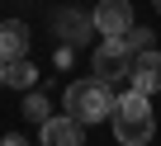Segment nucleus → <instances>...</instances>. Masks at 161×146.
Instances as JSON below:
<instances>
[{"mask_svg": "<svg viewBox=\"0 0 161 146\" xmlns=\"http://www.w3.org/2000/svg\"><path fill=\"white\" fill-rule=\"evenodd\" d=\"M114 137L119 146H147L156 137V113H152V94L142 90H123L119 94V108H114Z\"/></svg>", "mask_w": 161, "mask_h": 146, "instance_id": "nucleus-1", "label": "nucleus"}, {"mask_svg": "<svg viewBox=\"0 0 161 146\" xmlns=\"http://www.w3.org/2000/svg\"><path fill=\"white\" fill-rule=\"evenodd\" d=\"M114 108H119V94H114V85L100 80V76H90V80H71V85H66V113H71L76 123L114 118Z\"/></svg>", "mask_w": 161, "mask_h": 146, "instance_id": "nucleus-2", "label": "nucleus"}, {"mask_svg": "<svg viewBox=\"0 0 161 146\" xmlns=\"http://www.w3.org/2000/svg\"><path fill=\"white\" fill-rule=\"evenodd\" d=\"M128 71H133V52L119 43V38H100V47H95V76L100 80H109V85H128Z\"/></svg>", "mask_w": 161, "mask_h": 146, "instance_id": "nucleus-3", "label": "nucleus"}, {"mask_svg": "<svg viewBox=\"0 0 161 146\" xmlns=\"http://www.w3.org/2000/svg\"><path fill=\"white\" fill-rule=\"evenodd\" d=\"M90 19H95V33L100 38H123L133 28V5H128V0H100V5L90 10Z\"/></svg>", "mask_w": 161, "mask_h": 146, "instance_id": "nucleus-4", "label": "nucleus"}, {"mask_svg": "<svg viewBox=\"0 0 161 146\" xmlns=\"http://www.w3.org/2000/svg\"><path fill=\"white\" fill-rule=\"evenodd\" d=\"M43 146H86V123H76L71 113H52L43 127H38Z\"/></svg>", "mask_w": 161, "mask_h": 146, "instance_id": "nucleus-5", "label": "nucleus"}, {"mask_svg": "<svg viewBox=\"0 0 161 146\" xmlns=\"http://www.w3.org/2000/svg\"><path fill=\"white\" fill-rule=\"evenodd\" d=\"M128 90H142V94H156L161 90V52H137L133 57Z\"/></svg>", "mask_w": 161, "mask_h": 146, "instance_id": "nucleus-6", "label": "nucleus"}, {"mask_svg": "<svg viewBox=\"0 0 161 146\" xmlns=\"http://www.w3.org/2000/svg\"><path fill=\"white\" fill-rule=\"evenodd\" d=\"M29 57V28L24 19H5L0 24V61H19Z\"/></svg>", "mask_w": 161, "mask_h": 146, "instance_id": "nucleus-7", "label": "nucleus"}, {"mask_svg": "<svg viewBox=\"0 0 161 146\" xmlns=\"http://www.w3.org/2000/svg\"><path fill=\"white\" fill-rule=\"evenodd\" d=\"M57 33L66 38V47H80V43L95 33V19L90 14H76V10H62L57 14Z\"/></svg>", "mask_w": 161, "mask_h": 146, "instance_id": "nucleus-8", "label": "nucleus"}, {"mask_svg": "<svg viewBox=\"0 0 161 146\" xmlns=\"http://www.w3.org/2000/svg\"><path fill=\"white\" fill-rule=\"evenodd\" d=\"M33 80H38V71H33V61H29V57L5 61V85H10V90H33Z\"/></svg>", "mask_w": 161, "mask_h": 146, "instance_id": "nucleus-9", "label": "nucleus"}, {"mask_svg": "<svg viewBox=\"0 0 161 146\" xmlns=\"http://www.w3.org/2000/svg\"><path fill=\"white\" fill-rule=\"evenodd\" d=\"M24 118H29V123H38V127H43V123H47V118H52V104H47V99H43V94H24Z\"/></svg>", "mask_w": 161, "mask_h": 146, "instance_id": "nucleus-10", "label": "nucleus"}, {"mask_svg": "<svg viewBox=\"0 0 161 146\" xmlns=\"http://www.w3.org/2000/svg\"><path fill=\"white\" fill-rule=\"evenodd\" d=\"M119 43H123V47H128L133 57H137V52H152V28H128V33H123Z\"/></svg>", "mask_w": 161, "mask_h": 146, "instance_id": "nucleus-11", "label": "nucleus"}, {"mask_svg": "<svg viewBox=\"0 0 161 146\" xmlns=\"http://www.w3.org/2000/svg\"><path fill=\"white\" fill-rule=\"evenodd\" d=\"M52 61H57V71H66V66L76 61V47H66V43H62V47L52 52Z\"/></svg>", "mask_w": 161, "mask_h": 146, "instance_id": "nucleus-12", "label": "nucleus"}, {"mask_svg": "<svg viewBox=\"0 0 161 146\" xmlns=\"http://www.w3.org/2000/svg\"><path fill=\"white\" fill-rule=\"evenodd\" d=\"M0 146H29V141H24L19 132H10V137H5V141H0Z\"/></svg>", "mask_w": 161, "mask_h": 146, "instance_id": "nucleus-13", "label": "nucleus"}, {"mask_svg": "<svg viewBox=\"0 0 161 146\" xmlns=\"http://www.w3.org/2000/svg\"><path fill=\"white\" fill-rule=\"evenodd\" d=\"M0 85H5V61H0Z\"/></svg>", "mask_w": 161, "mask_h": 146, "instance_id": "nucleus-14", "label": "nucleus"}, {"mask_svg": "<svg viewBox=\"0 0 161 146\" xmlns=\"http://www.w3.org/2000/svg\"><path fill=\"white\" fill-rule=\"evenodd\" d=\"M152 10H156V14H161V0H152Z\"/></svg>", "mask_w": 161, "mask_h": 146, "instance_id": "nucleus-15", "label": "nucleus"}]
</instances>
